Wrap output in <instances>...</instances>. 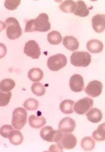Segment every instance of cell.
<instances>
[{
  "instance_id": "cell-1",
  "label": "cell",
  "mask_w": 105,
  "mask_h": 152,
  "mask_svg": "<svg viewBox=\"0 0 105 152\" xmlns=\"http://www.w3.org/2000/svg\"><path fill=\"white\" fill-rule=\"evenodd\" d=\"M51 29V24L49 22V17L47 14H40L36 19L28 21L26 25L25 32H32L34 31L46 32Z\"/></svg>"
},
{
  "instance_id": "cell-2",
  "label": "cell",
  "mask_w": 105,
  "mask_h": 152,
  "mask_svg": "<svg viewBox=\"0 0 105 152\" xmlns=\"http://www.w3.org/2000/svg\"><path fill=\"white\" fill-rule=\"evenodd\" d=\"M6 34L10 40L19 38L22 34V30L20 23L15 18L9 17L5 22Z\"/></svg>"
},
{
  "instance_id": "cell-3",
  "label": "cell",
  "mask_w": 105,
  "mask_h": 152,
  "mask_svg": "<svg viewBox=\"0 0 105 152\" xmlns=\"http://www.w3.org/2000/svg\"><path fill=\"white\" fill-rule=\"evenodd\" d=\"M71 64L77 67H86L91 62V56L87 52L77 51L72 53L70 57Z\"/></svg>"
},
{
  "instance_id": "cell-4",
  "label": "cell",
  "mask_w": 105,
  "mask_h": 152,
  "mask_svg": "<svg viewBox=\"0 0 105 152\" xmlns=\"http://www.w3.org/2000/svg\"><path fill=\"white\" fill-rule=\"evenodd\" d=\"M27 113L23 108H17L13 111L12 118V125L16 129L20 130L27 121Z\"/></svg>"
},
{
  "instance_id": "cell-5",
  "label": "cell",
  "mask_w": 105,
  "mask_h": 152,
  "mask_svg": "<svg viewBox=\"0 0 105 152\" xmlns=\"http://www.w3.org/2000/svg\"><path fill=\"white\" fill-rule=\"evenodd\" d=\"M67 64L66 56L62 54H58L50 57L47 59V65L50 70L57 71L64 67Z\"/></svg>"
},
{
  "instance_id": "cell-6",
  "label": "cell",
  "mask_w": 105,
  "mask_h": 152,
  "mask_svg": "<svg viewBox=\"0 0 105 152\" xmlns=\"http://www.w3.org/2000/svg\"><path fill=\"white\" fill-rule=\"evenodd\" d=\"M57 145L63 149L71 150L74 148L77 143V140L74 134L62 132Z\"/></svg>"
},
{
  "instance_id": "cell-7",
  "label": "cell",
  "mask_w": 105,
  "mask_h": 152,
  "mask_svg": "<svg viewBox=\"0 0 105 152\" xmlns=\"http://www.w3.org/2000/svg\"><path fill=\"white\" fill-rule=\"evenodd\" d=\"M62 132L60 130H54L51 126H46L41 130L40 136L44 140L57 142Z\"/></svg>"
},
{
  "instance_id": "cell-8",
  "label": "cell",
  "mask_w": 105,
  "mask_h": 152,
  "mask_svg": "<svg viewBox=\"0 0 105 152\" xmlns=\"http://www.w3.org/2000/svg\"><path fill=\"white\" fill-rule=\"evenodd\" d=\"M24 53L33 59H38L41 54V48L36 41L30 40L25 45Z\"/></svg>"
},
{
  "instance_id": "cell-9",
  "label": "cell",
  "mask_w": 105,
  "mask_h": 152,
  "mask_svg": "<svg viewBox=\"0 0 105 152\" xmlns=\"http://www.w3.org/2000/svg\"><path fill=\"white\" fill-rule=\"evenodd\" d=\"M93 106V99L88 97L83 98L76 102L74 110L77 114L83 115Z\"/></svg>"
},
{
  "instance_id": "cell-10",
  "label": "cell",
  "mask_w": 105,
  "mask_h": 152,
  "mask_svg": "<svg viewBox=\"0 0 105 152\" xmlns=\"http://www.w3.org/2000/svg\"><path fill=\"white\" fill-rule=\"evenodd\" d=\"M103 85L98 80H93L88 83L85 89V93L92 97L98 96L103 91Z\"/></svg>"
},
{
  "instance_id": "cell-11",
  "label": "cell",
  "mask_w": 105,
  "mask_h": 152,
  "mask_svg": "<svg viewBox=\"0 0 105 152\" xmlns=\"http://www.w3.org/2000/svg\"><path fill=\"white\" fill-rule=\"evenodd\" d=\"M70 87L72 91L75 92L82 91L84 88V79L77 74L73 75L70 79Z\"/></svg>"
},
{
  "instance_id": "cell-12",
  "label": "cell",
  "mask_w": 105,
  "mask_h": 152,
  "mask_svg": "<svg viewBox=\"0 0 105 152\" xmlns=\"http://www.w3.org/2000/svg\"><path fill=\"white\" fill-rule=\"evenodd\" d=\"M75 127V121L69 117L61 120L58 124L59 130L66 133L72 132L74 130Z\"/></svg>"
},
{
  "instance_id": "cell-13",
  "label": "cell",
  "mask_w": 105,
  "mask_h": 152,
  "mask_svg": "<svg viewBox=\"0 0 105 152\" xmlns=\"http://www.w3.org/2000/svg\"><path fill=\"white\" fill-rule=\"evenodd\" d=\"M92 24L94 31L97 33L103 32L105 28L104 14H97L92 19Z\"/></svg>"
},
{
  "instance_id": "cell-14",
  "label": "cell",
  "mask_w": 105,
  "mask_h": 152,
  "mask_svg": "<svg viewBox=\"0 0 105 152\" xmlns=\"http://www.w3.org/2000/svg\"><path fill=\"white\" fill-rule=\"evenodd\" d=\"M104 45L102 42L96 39L90 40L87 44L88 50L92 53H101L104 49Z\"/></svg>"
},
{
  "instance_id": "cell-15",
  "label": "cell",
  "mask_w": 105,
  "mask_h": 152,
  "mask_svg": "<svg viewBox=\"0 0 105 152\" xmlns=\"http://www.w3.org/2000/svg\"><path fill=\"white\" fill-rule=\"evenodd\" d=\"M63 45L66 48L71 51L77 50L79 46L77 39L72 36L65 37L63 40Z\"/></svg>"
},
{
  "instance_id": "cell-16",
  "label": "cell",
  "mask_w": 105,
  "mask_h": 152,
  "mask_svg": "<svg viewBox=\"0 0 105 152\" xmlns=\"http://www.w3.org/2000/svg\"><path fill=\"white\" fill-rule=\"evenodd\" d=\"M76 8L74 13L76 15L79 17H85L89 14V11L87 5L83 1H77Z\"/></svg>"
},
{
  "instance_id": "cell-17",
  "label": "cell",
  "mask_w": 105,
  "mask_h": 152,
  "mask_svg": "<svg viewBox=\"0 0 105 152\" xmlns=\"http://www.w3.org/2000/svg\"><path fill=\"white\" fill-rule=\"evenodd\" d=\"M88 119L90 122L97 123L100 122L103 118V114L99 109L96 108L91 109L86 114Z\"/></svg>"
},
{
  "instance_id": "cell-18",
  "label": "cell",
  "mask_w": 105,
  "mask_h": 152,
  "mask_svg": "<svg viewBox=\"0 0 105 152\" xmlns=\"http://www.w3.org/2000/svg\"><path fill=\"white\" fill-rule=\"evenodd\" d=\"M29 123L32 128L38 129L46 124V121L44 117H38L33 115L29 117Z\"/></svg>"
},
{
  "instance_id": "cell-19",
  "label": "cell",
  "mask_w": 105,
  "mask_h": 152,
  "mask_svg": "<svg viewBox=\"0 0 105 152\" xmlns=\"http://www.w3.org/2000/svg\"><path fill=\"white\" fill-rule=\"evenodd\" d=\"M9 141L12 144L17 145L21 144L23 141V136L20 131L13 130L9 135Z\"/></svg>"
},
{
  "instance_id": "cell-20",
  "label": "cell",
  "mask_w": 105,
  "mask_h": 152,
  "mask_svg": "<svg viewBox=\"0 0 105 152\" xmlns=\"http://www.w3.org/2000/svg\"><path fill=\"white\" fill-rule=\"evenodd\" d=\"M74 102L72 100H64L60 104L59 107L60 110L65 114H71L74 112Z\"/></svg>"
},
{
  "instance_id": "cell-21",
  "label": "cell",
  "mask_w": 105,
  "mask_h": 152,
  "mask_svg": "<svg viewBox=\"0 0 105 152\" xmlns=\"http://www.w3.org/2000/svg\"><path fill=\"white\" fill-rule=\"evenodd\" d=\"M44 74L40 69L34 68L30 69L28 72V77L31 81L38 82L43 77Z\"/></svg>"
},
{
  "instance_id": "cell-22",
  "label": "cell",
  "mask_w": 105,
  "mask_h": 152,
  "mask_svg": "<svg viewBox=\"0 0 105 152\" xmlns=\"http://www.w3.org/2000/svg\"><path fill=\"white\" fill-rule=\"evenodd\" d=\"M76 8V3L71 0L64 1L59 6V9L65 13H74Z\"/></svg>"
},
{
  "instance_id": "cell-23",
  "label": "cell",
  "mask_w": 105,
  "mask_h": 152,
  "mask_svg": "<svg viewBox=\"0 0 105 152\" xmlns=\"http://www.w3.org/2000/svg\"><path fill=\"white\" fill-rule=\"evenodd\" d=\"M47 39L49 43L53 45H58L62 41L61 34L57 31H53L47 34Z\"/></svg>"
},
{
  "instance_id": "cell-24",
  "label": "cell",
  "mask_w": 105,
  "mask_h": 152,
  "mask_svg": "<svg viewBox=\"0 0 105 152\" xmlns=\"http://www.w3.org/2000/svg\"><path fill=\"white\" fill-rule=\"evenodd\" d=\"M15 86V82L11 79L3 80L0 83V89L4 92L10 91Z\"/></svg>"
},
{
  "instance_id": "cell-25",
  "label": "cell",
  "mask_w": 105,
  "mask_h": 152,
  "mask_svg": "<svg viewBox=\"0 0 105 152\" xmlns=\"http://www.w3.org/2000/svg\"><path fill=\"white\" fill-rule=\"evenodd\" d=\"M93 136L97 141H103L105 140V123L101 124L97 129L94 131Z\"/></svg>"
},
{
  "instance_id": "cell-26",
  "label": "cell",
  "mask_w": 105,
  "mask_h": 152,
  "mask_svg": "<svg viewBox=\"0 0 105 152\" xmlns=\"http://www.w3.org/2000/svg\"><path fill=\"white\" fill-rule=\"evenodd\" d=\"M81 146L85 151H92L95 147V142L91 137H86L82 140Z\"/></svg>"
},
{
  "instance_id": "cell-27",
  "label": "cell",
  "mask_w": 105,
  "mask_h": 152,
  "mask_svg": "<svg viewBox=\"0 0 105 152\" xmlns=\"http://www.w3.org/2000/svg\"><path fill=\"white\" fill-rule=\"evenodd\" d=\"M31 90L34 95L38 96H42L45 93V88L41 83H35L31 86Z\"/></svg>"
},
{
  "instance_id": "cell-28",
  "label": "cell",
  "mask_w": 105,
  "mask_h": 152,
  "mask_svg": "<svg viewBox=\"0 0 105 152\" xmlns=\"http://www.w3.org/2000/svg\"><path fill=\"white\" fill-rule=\"evenodd\" d=\"M12 96L11 91L4 92L0 90V107L7 106L9 103Z\"/></svg>"
},
{
  "instance_id": "cell-29",
  "label": "cell",
  "mask_w": 105,
  "mask_h": 152,
  "mask_svg": "<svg viewBox=\"0 0 105 152\" xmlns=\"http://www.w3.org/2000/svg\"><path fill=\"white\" fill-rule=\"evenodd\" d=\"M23 106L28 110H35L39 106V102L37 100L31 98L28 99L25 102Z\"/></svg>"
},
{
  "instance_id": "cell-30",
  "label": "cell",
  "mask_w": 105,
  "mask_h": 152,
  "mask_svg": "<svg viewBox=\"0 0 105 152\" xmlns=\"http://www.w3.org/2000/svg\"><path fill=\"white\" fill-rule=\"evenodd\" d=\"M21 3L20 0H6L4 2V6L9 10H16Z\"/></svg>"
},
{
  "instance_id": "cell-31",
  "label": "cell",
  "mask_w": 105,
  "mask_h": 152,
  "mask_svg": "<svg viewBox=\"0 0 105 152\" xmlns=\"http://www.w3.org/2000/svg\"><path fill=\"white\" fill-rule=\"evenodd\" d=\"M13 130L11 125H3L0 129V134L4 138H9L10 134Z\"/></svg>"
},
{
  "instance_id": "cell-32",
  "label": "cell",
  "mask_w": 105,
  "mask_h": 152,
  "mask_svg": "<svg viewBox=\"0 0 105 152\" xmlns=\"http://www.w3.org/2000/svg\"><path fill=\"white\" fill-rule=\"evenodd\" d=\"M7 48L4 44L0 43V58L5 56L7 53Z\"/></svg>"
},
{
  "instance_id": "cell-33",
  "label": "cell",
  "mask_w": 105,
  "mask_h": 152,
  "mask_svg": "<svg viewBox=\"0 0 105 152\" xmlns=\"http://www.w3.org/2000/svg\"><path fill=\"white\" fill-rule=\"evenodd\" d=\"M5 28V23L4 22L0 21V32L2 31Z\"/></svg>"
}]
</instances>
